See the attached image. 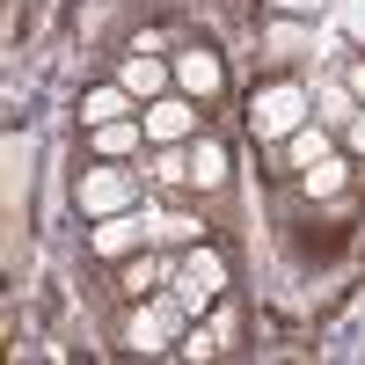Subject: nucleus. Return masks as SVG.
<instances>
[{
    "mask_svg": "<svg viewBox=\"0 0 365 365\" xmlns=\"http://www.w3.org/2000/svg\"><path fill=\"white\" fill-rule=\"evenodd\" d=\"M125 344H132L139 358H154V351H175V336H168V322H161L154 307H132V322H125Z\"/></svg>",
    "mask_w": 365,
    "mask_h": 365,
    "instance_id": "nucleus-10",
    "label": "nucleus"
},
{
    "mask_svg": "<svg viewBox=\"0 0 365 365\" xmlns=\"http://www.w3.org/2000/svg\"><path fill=\"white\" fill-rule=\"evenodd\" d=\"M139 146H154V139H146V117H117V125H96V154H103V161H132Z\"/></svg>",
    "mask_w": 365,
    "mask_h": 365,
    "instance_id": "nucleus-9",
    "label": "nucleus"
},
{
    "mask_svg": "<svg viewBox=\"0 0 365 365\" xmlns=\"http://www.w3.org/2000/svg\"><path fill=\"white\" fill-rule=\"evenodd\" d=\"M139 110H146V103L132 96V88L110 81V88H88V96H81V125L96 132V125H117V117H139Z\"/></svg>",
    "mask_w": 365,
    "mask_h": 365,
    "instance_id": "nucleus-7",
    "label": "nucleus"
},
{
    "mask_svg": "<svg viewBox=\"0 0 365 365\" xmlns=\"http://www.w3.org/2000/svg\"><path fill=\"white\" fill-rule=\"evenodd\" d=\"M139 117H146V139H154V146H190L197 139V96H182V88L154 96Z\"/></svg>",
    "mask_w": 365,
    "mask_h": 365,
    "instance_id": "nucleus-3",
    "label": "nucleus"
},
{
    "mask_svg": "<svg viewBox=\"0 0 365 365\" xmlns=\"http://www.w3.org/2000/svg\"><path fill=\"white\" fill-rule=\"evenodd\" d=\"M190 182H197V190H220V182H227V146L220 139H190Z\"/></svg>",
    "mask_w": 365,
    "mask_h": 365,
    "instance_id": "nucleus-11",
    "label": "nucleus"
},
{
    "mask_svg": "<svg viewBox=\"0 0 365 365\" xmlns=\"http://www.w3.org/2000/svg\"><path fill=\"white\" fill-rule=\"evenodd\" d=\"M344 139H351V154H365V110H358L351 125H344Z\"/></svg>",
    "mask_w": 365,
    "mask_h": 365,
    "instance_id": "nucleus-21",
    "label": "nucleus"
},
{
    "mask_svg": "<svg viewBox=\"0 0 365 365\" xmlns=\"http://www.w3.org/2000/svg\"><path fill=\"white\" fill-rule=\"evenodd\" d=\"M154 175L161 182H190V154L182 146H154Z\"/></svg>",
    "mask_w": 365,
    "mask_h": 365,
    "instance_id": "nucleus-17",
    "label": "nucleus"
},
{
    "mask_svg": "<svg viewBox=\"0 0 365 365\" xmlns=\"http://www.w3.org/2000/svg\"><path fill=\"white\" fill-rule=\"evenodd\" d=\"M146 241H154V220H139V212H110V220H96V227H88V249H96V256H110V263L139 256Z\"/></svg>",
    "mask_w": 365,
    "mask_h": 365,
    "instance_id": "nucleus-5",
    "label": "nucleus"
},
{
    "mask_svg": "<svg viewBox=\"0 0 365 365\" xmlns=\"http://www.w3.org/2000/svg\"><path fill=\"white\" fill-rule=\"evenodd\" d=\"M344 29H351V37L365 44V0H351V8H344Z\"/></svg>",
    "mask_w": 365,
    "mask_h": 365,
    "instance_id": "nucleus-20",
    "label": "nucleus"
},
{
    "mask_svg": "<svg viewBox=\"0 0 365 365\" xmlns=\"http://www.w3.org/2000/svg\"><path fill=\"white\" fill-rule=\"evenodd\" d=\"M307 117H314V96H307L299 81H270L263 96L249 103V125H256V139H270V146H285Z\"/></svg>",
    "mask_w": 365,
    "mask_h": 365,
    "instance_id": "nucleus-1",
    "label": "nucleus"
},
{
    "mask_svg": "<svg viewBox=\"0 0 365 365\" xmlns=\"http://www.w3.org/2000/svg\"><path fill=\"white\" fill-rule=\"evenodd\" d=\"M322 154H329V125H322V117H307V125L285 139V161H292V168H314Z\"/></svg>",
    "mask_w": 365,
    "mask_h": 365,
    "instance_id": "nucleus-12",
    "label": "nucleus"
},
{
    "mask_svg": "<svg viewBox=\"0 0 365 365\" xmlns=\"http://www.w3.org/2000/svg\"><path fill=\"white\" fill-rule=\"evenodd\" d=\"M175 88L205 103V96H220V88H227V66H220L212 51H175Z\"/></svg>",
    "mask_w": 365,
    "mask_h": 365,
    "instance_id": "nucleus-8",
    "label": "nucleus"
},
{
    "mask_svg": "<svg viewBox=\"0 0 365 365\" xmlns=\"http://www.w3.org/2000/svg\"><path fill=\"white\" fill-rule=\"evenodd\" d=\"M117 81H125L139 103H154V96H168V88H175V58H161V51H125Z\"/></svg>",
    "mask_w": 365,
    "mask_h": 365,
    "instance_id": "nucleus-6",
    "label": "nucleus"
},
{
    "mask_svg": "<svg viewBox=\"0 0 365 365\" xmlns=\"http://www.w3.org/2000/svg\"><path fill=\"white\" fill-rule=\"evenodd\" d=\"M168 285H175L182 299H190V314H197V307H212V299L227 292V256L212 249V241H190V249L175 256V270H168Z\"/></svg>",
    "mask_w": 365,
    "mask_h": 365,
    "instance_id": "nucleus-2",
    "label": "nucleus"
},
{
    "mask_svg": "<svg viewBox=\"0 0 365 365\" xmlns=\"http://www.w3.org/2000/svg\"><path fill=\"white\" fill-rule=\"evenodd\" d=\"M175 263H161V256H132V270H125V292L139 299V292H154V278H168Z\"/></svg>",
    "mask_w": 365,
    "mask_h": 365,
    "instance_id": "nucleus-15",
    "label": "nucleus"
},
{
    "mask_svg": "<svg viewBox=\"0 0 365 365\" xmlns=\"http://www.w3.org/2000/svg\"><path fill=\"white\" fill-rule=\"evenodd\" d=\"M73 197H81V212H88V220H110V212H132L139 175H132V168H88Z\"/></svg>",
    "mask_w": 365,
    "mask_h": 365,
    "instance_id": "nucleus-4",
    "label": "nucleus"
},
{
    "mask_svg": "<svg viewBox=\"0 0 365 365\" xmlns=\"http://www.w3.org/2000/svg\"><path fill=\"white\" fill-rule=\"evenodd\" d=\"M263 8H270V15H299V22H307V15H322V0H263Z\"/></svg>",
    "mask_w": 365,
    "mask_h": 365,
    "instance_id": "nucleus-19",
    "label": "nucleus"
},
{
    "mask_svg": "<svg viewBox=\"0 0 365 365\" xmlns=\"http://www.w3.org/2000/svg\"><path fill=\"white\" fill-rule=\"evenodd\" d=\"M336 190H344V154H322L307 168V197H336Z\"/></svg>",
    "mask_w": 365,
    "mask_h": 365,
    "instance_id": "nucleus-14",
    "label": "nucleus"
},
{
    "mask_svg": "<svg viewBox=\"0 0 365 365\" xmlns=\"http://www.w3.org/2000/svg\"><path fill=\"white\" fill-rule=\"evenodd\" d=\"M154 241H175V249H190V241H205V227L190 220V212H168V220H154Z\"/></svg>",
    "mask_w": 365,
    "mask_h": 365,
    "instance_id": "nucleus-16",
    "label": "nucleus"
},
{
    "mask_svg": "<svg viewBox=\"0 0 365 365\" xmlns=\"http://www.w3.org/2000/svg\"><path fill=\"white\" fill-rule=\"evenodd\" d=\"M344 81H351V96L365 103V58H351V66H344Z\"/></svg>",
    "mask_w": 365,
    "mask_h": 365,
    "instance_id": "nucleus-22",
    "label": "nucleus"
},
{
    "mask_svg": "<svg viewBox=\"0 0 365 365\" xmlns=\"http://www.w3.org/2000/svg\"><path fill=\"white\" fill-rule=\"evenodd\" d=\"M358 110H365V103L351 96V81H336V88H322V110H314V117H322V125H329V132H344V125H351V117H358Z\"/></svg>",
    "mask_w": 365,
    "mask_h": 365,
    "instance_id": "nucleus-13",
    "label": "nucleus"
},
{
    "mask_svg": "<svg viewBox=\"0 0 365 365\" xmlns=\"http://www.w3.org/2000/svg\"><path fill=\"white\" fill-rule=\"evenodd\" d=\"M270 44H278L285 58H292L299 44H307V29H299V15H278V29H270Z\"/></svg>",
    "mask_w": 365,
    "mask_h": 365,
    "instance_id": "nucleus-18",
    "label": "nucleus"
}]
</instances>
